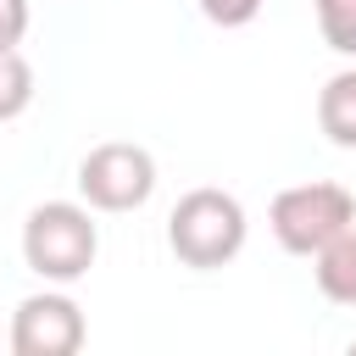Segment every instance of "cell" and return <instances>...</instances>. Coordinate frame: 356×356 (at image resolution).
I'll use <instances>...</instances> for the list:
<instances>
[{
	"label": "cell",
	"mask_w": 356,
	"mask_h": 356,
	"mask_svg": "<svg viewBox=\"0 0 356 356\" xmlns=\"http://www.w3.org/2000/svg\"><path fill=\"white\" fill-rule=\"evenodd\" d=\"M245 234H250V222H245V206L228 195V189H189L178 206H172V217H167V245H172V256L184 261V267H195V273H211V267H228L239 250H245Z\"/></svg>",
	"instance_id": "1"
},
{
	"label": "cell",
	"mask_w": 356,
	"mask_h": 356,
	"mask_svg": "<svg viewBox=\"0 0 356 356\" xmlns=\"http://www.w3.org/2000/svg\"><path fill=\"white\" fill-rule=\"evenodd\" d=\"M350 350H356V339H350Z\"/></svg>",
	"instance_id": "12"
},
{
	"label": "cell",
	"mask_w": 356,
	"mask_h": 356,
	"mask_svg": "<svg viewBox=\"0 0 356 356\" xmlns=\"http://www.w3.org/2000/svg\"><path fill=\"white\" fill-rule=\"evenodd\" d=\"M78 195L89 211H139L156 195V156L128 139L95 145L78 161Z\"/></svg>",
	"instance_id": "4"
},
{
	"label": "cell",
	"mask_w": 356,
	"mask_h": 356,
	"mask_svg": "<svg viewBox=\"0 0 356 356\" xmlns=\"http://www.w3.org/2000/svg\"><path fill=\"white\" fill-rule=\"evenodd\" d=\"M28 106H33V67L11 44V50H0V122H17Z\"/></svg>",
	"instance_id": "8"
},
{
	"label": "cell",
	"mask_w": 356,
	"mask_h": 356,
	"mask_svg": "<svg viewBox=\"0 0 356 356\" xmlns=\"http://www.w3.org/2000/svg\"><path fill=\"white\" fill-rule=\"evenodd\" d=\"M28 33V0H0V50L22 44Z\"/></svg>",
	"instance_id": "11"
},
{
	"label": "cell",
	"mask_w": 356,
	"mask_h": 356,
	"mask_svg": "<svg viewBox=\"0 0 356 356\" xmlns=\"http://www.w3.org/2000/svg\"><path fill=\"white\" fill-rule=\"evenodd\" d=\"M100 256V228L78 200H44L22 222V261L44 284H78Z\"/></svg>",
	"instance_id": "2"
},
{
	"label": "cell",
	"mask_w": 356,
	"mask_h": 356,
	"mask_svg": "<svg viewBox=\"0 0 356 356\" xmlns=\"http://www.w3.org/2000/svg\"><path fill=\"white\" fill-rule=\"evenodd\" d=\"M267 222H273V239L289 250V256H323L345 228H356V195L345 184H289L273 195L267 206Z\"/></svg>",
	"instance_id": "3"
},
{
	"label": "cell",
	"mask_w": 356,
	"mask_h": 356,
	"mask_svg": "<svg viewBox=\"0 0 356 356\" xmlns=\"http://www.w3.org/2000/svg\"><path fill=\"white\" fill-rule=\"evenodd\" d=\"M83 306L67 289H39L11 312V350L17 356H72L83 345Z\"/></svg>",
	"instance_id": "5"
},
{
	"label": "cell",
	"mask_w": 356,
	"mask_h": 356,
	"mask_svg": "<svg viewBox=\"0 0 356 356\" xmlns=\"http://www.w3.org/2000/svg\"><path fill=\"white\" fill-rule=\"evenodd\" d=\"M317 128L328 134V145L356 150V67H339L317 89Z\"/></svg>",
	"instance_id": "6"
},
{
	"label": "cell",
	"mask_w": 356,
	"mask_h": 356,
	"mask_svg": "<svg viewBox=\"0 0 356 356\" xmlns=\"http://www.w3.org/2000/svg\"><path fill=\"white\" fill-rule=\"evenodd\" d=\"M312 11H317L323 44L356 61V0H312Z\"/></svg>",
	"instance_id": "9"
},
{
	"label": "cell",
	"mask_w": 356,
	"mask_h": 356,
	"mask_svg": "<svg viewBox=\"0 0 356 356\" xmlns=\"http://www.w3.org/2000/svg\"><path fill=\"white\" fill-rule=\"evenodd\" d=\"M317 289L334 300V306H356V228H345L323 256H317Z\"/></svg>",
	"instance_id": "7"
},
{
	"label": "cell",
	"mask_w": 356,
	"mask_h": 356,
	"mask_svg": "<svg viewBox=\"0 0 356 356\" xmlns=\"http://www.w3.org/2000/svg\"><path fill=\"white\" fill-rule=\"evenodd\" d=\"M200 11H206V22H217V28H245V22H256L261 0H200Z\"/></svg>",
	"instance_id": "10"
}]
</instances>
